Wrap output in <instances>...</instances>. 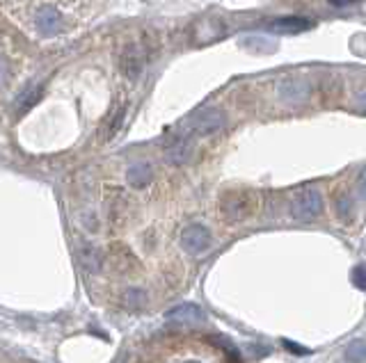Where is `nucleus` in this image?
Segmentation results:
<instances>
[{"mask_svg":"<svg viewBox=\"0 0 366 363\" xmlns=\"http://www.w3.org/2000/svg\"><path fill=\"white\" fill-rule=\"evenodd\" d=\"M99 0H0V12L37 39H57L85 24Z\"/></svg>","mask_w":366,"mask_h":363,"instance_id":"1","label":"nucleus"},{"mask_svg":"<svg viewBox=\"0 0 366 363\" xmlns=\"http://www.w3.org/2000/svg\"><path fill=\"white\" fill-rule=\"evenodd\" d=\"M222 123H224L222 112H217V110H199V112H194V115L186 123H183V131L179 135H181V138H186V140H194L197 135L215 133L217 128H222Z\"/></svg>","mask_w":366,"mask_h":363,"instance_id":"2","label":"nucleus"},{"mask_svg":"<svg viewBox=\"0 0 366 363\" xmlns=\"http://www.w3.org/2000/svg\"><path fill=\"white\" fill-rule=\"evenodd\" d=\"M320 210H323V199H320L318 190L314 188H300L295 192V197L291 201V213L295 220L300 222H312L314 218H318Z\"/></svg>","mask_w":366,"mask_h":363,"instance_id":"3","label":"nucleus"},{"mask_svg":"<svg viewBox=\"0 0 366 363\" xmlns=\"http://www.w3.org/2000/svg\"><path fill=\"white\" fill-rule=\"evenodd\" d=\"M181 245L190 256H202L211 247V233L204 224H188L181 233Z\"/></svg>","mask_w":366,"mask_h":363,"instance_id":"4","label":"nucleus"},{"mask_svg":"<svg viewBox=\"0 0 366 363\" xmlns=\"http://www.w3.org/2000/svg\"><path fill=\"white\" fill-rule=\"evenodd\" d=\"M309 28H314V21H309L305 16H284L272 24V30L284 32V35H297V32H305Z\"/></svg>","mask_w":366,"mask_h":363,"instance_id":"5","label":"nucleus"},{"mask_svg":"<svg viewBox=\"0 0 366 363\" xmlns=\"http://www.w3.org/2000/svg\"><path fill=\"white\" fill-rule=\"evenodd\" d=\"M154 176V169L149 163H137L131 167V172H129V185L131 188H147L149 185V180H152Z\"/></svg>","mask_w":366,"mask_h":363,"instance_id":"6","label":"nucleus"},{"mask_svg":"<svg viewBox=\"0 0 366 363\" xmlns=\"http://www.w3.org/2000/svg\"><path fill=\"white\" fill-rule=\"evenodd\" d=\"M7 76H9V64H7V58L3 55V48H0V87L7 83Z\"/></svg>","mask_w":366,"mask_h":363,"instance_id":"7","label":"nucleus"},{"mask_svg":"<svg viewBox=\"0 0 366 363\" xmlns=\"http://www.w3.org/2000/svg\"><path fill=\"white\" fill-rule=\"evenodd\" d=\"M332 5H337V7H341V5H350V3H355V0H330Z\"/></svg>","mask_w":366,"mask_h":363,"instance_id":"8","label":"nucleus"}]
</instances>
